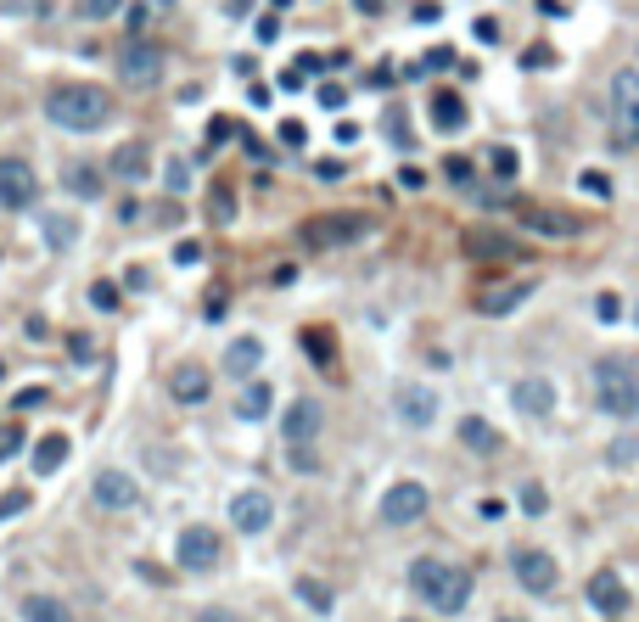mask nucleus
<instances>
[{
	"mask_svg": "<svg viewBox=\"0 0 639 622\" xmlns=\"http://www.w3.org/2000/svg\"><path fill=\"white\" fill-rule=\"evenodd\" d=\"M410 589L421 594L432 611L455 617V611H466V600H471V572L455 566V561H443V555H421V561L410 566Z\"/></svg>",
	"mask_w": 639,
	"mask_h": 622,
	"instance_id": "f257e3e1",
	"label": "nucleus"
},
{
	"mask_svg": "<svg viewBox=\"0 0 639 622\" xmlns=\"http://www.w3.org/2000/svg\"><path fill=\"white\" fill-rule=\"evenodd\" d=\"M45 118L57 129H73V135H90V129L113 124V96L96 85H62L45 96Z\"/></svg>",
	"mask_w": 639,
	"mask_h": 622,
	"instance_id": "f03ea898",
	"label": "nucleus"
},
{
	"mask_svg": "<svg viewBox=\"0 0 639 622\" xmlns=\"http://www.w3.org/2000/svg\"><path fill=\"white\" fill-rule=\"evenodd\" d=\"M589 393H595L600 415L611 421H639V370L623 365V359H600L589 370Z\"/></svg>",
	"mask_w": 639,
	"mask_h": 622,
	"instance_id": "7ed1b4c3",
	"label": "nucleus"
},
{
	"mask_svg": "<svg viewBox=\"0 0 639 622\" xmlns=\"http://www.w3.org/2000/svg\"><path fill=\"white\" fill-rule=\"evenodd\" d=\"M611 135H617L623 152L639 146V68L611 73Z\"/></svg>",
	"mask_w": 639,
	"mask_h": 622,
	"instance_id": "20e7f679",
	"label": "nucleus"
},
{
	"mask_svg": "<svg viewBox=\"0 0 639 622\" xmlns=\"http://www.w3.org/2000/svg\"><path fill=\"white\" fill-rule=\"evenodd\" d=\"M219 555H225V538H219V527H180V538H174V561L185 566V572H213L219 566Z\"/></svg>",
	"mask_w": 639,
	"mask_h": 622,
	"instance_id": "39448f33",
	"label": "nucleus"
},
{
	"mask_svg": "<svg viewBox=\"0 0 639 622\" xmlns=\"http://www.w3.org/2000/svg\"><path fill=\"white\" fill-rule=\"evenodd\" d=\"M34 197H40V174H34L29 157H0V208L23 213L34 208Z\"/></svg>",
	"mask_w": 639,
	"mask_h": 622,
	"instance_id": "423d86ee",
	"label": "nucleus"
},
{
	"mask_svg": "<svg viewBox=\"0 0 639 622\" xmlns=\"http://www.w3.org/2000/svg\"><path fill=\"white\" fill-rule=\"evenodd\" d=\"M511 572H516V583H522L527 594H550L555 583H561L555 555H544L539 544H516V550H511Z\"/></svg>",
	"mask_w": 639,
	"mask_h": 622,
	"instance_id": "0eeeda50",
	"label": "nucleus"
},
{
	"mask_svg": "<svg viewBox=\"0 0 639 622\" xmlns=\"http://www.w3.org/2000/svg\"><path fill=\"white\" fill-rule=\"evenodd\" d=\"M303 236H309L314 247H342V241H359V236H365V213H354V208L320 213V219H309V225H303Z\"/></svg>",
	"mask_w": 639,
	"mask_h": 622,
	"instance_id": "6e6552de",
	"label": "nucleus"
},
{
	"mask_svg": "<svg viewBox=\"0 0 639 622\" xmlns=\"http://www.w3.org/2000/svg\"><path fill=\"white\" fill-rule=\"evenodd\" d=\"M90 499H96L101 510H135L141 505V482L129 477V471L107 466V471H96V482H90Z\"/></svg>",
	"mask_w": 639,
	"mask_h": 622,
	"instance_id": "1a4fd4ad",
	"label": "nucleus"
},
{
	"mask_svg": "<svg viewBox=\"0 0 639 622\" xmlns=\"http://www.w3.org/2000/svg\"><path fill=\"white\" fill-rule=\"evenodd\" d=\"M426 516V488L421 482H393L382 494V522L387 527H410V522H421Z\"/></svg>",
	"mask_w": 639,
	"mask_h": 622,
	"instance_id": "9d476101",
	"label": "nucleus"
},
{
	"mask_svg": "<svg viewBox=\"0 0 639 622\" xmlns=\"http://www.w3.org/2000/svg\"><path fill=\"white\" fill-rule=\"evenodd\" d=\"M118 79H124L129 90H152L157 79H163V51H157V45H129L124 57H118Z\"/></svg>",
	"mask_w": 639,
	"mask_h": 622,
	"instance_id": "9b49d317",
	"label": "nucleus"
},
{
	"mask_svg": "<svg viewBox=\"0 0 639 622\" xmlns=\"http://www.w3.org/2000/svg\"><path fill=\"white\" fill-rule=\"evenodd\" d=\"M275 522V499L264 488H242V494L230 499V527L236 533H264Z\"/></svg>",
	"mask_w": 639,
	"mask_h": 622,
	"instance_id": "f8f14e48",
	"label": "nucleus"
},
{
	"mask_svg": "<svg viewBox=\"0 0 639 622\" xmlns=\"http://www.w3.org/2000/svg\"><path fill=\"white\" fill-rule=\"evenodd\" d=\"M511 404H516V415H527V421H544V415L555 410V382H544V376H522V382L511 387Z\"/></svg>",
	"mask_w": 639,
	"mask_h": 622,
	"instance_id": "ddd939ff",
	"label": "nucleus"
},
{
	"mask_svg": "<svg viewBox=\"0 0 639 622\" xmlns=\"http://www.w3.org/2000/svg\"><path fill=\"white\" fill-rule=\"evenodd\" d=\"M281 438H286V449H292V443H314V438H320V404H314V398H292V404H286Z\"/></svg>",
	"mask_w": 639,
	"mask_h": 622,
	"instance_id": "4468645a",
	"label": "nucleus"
},
{
	"mask_svg": "<svg viewBox=\"0 0 639 622\" xmlns=\"http://www.w3.org/2000/svg\"><path fill=\"white\" fill-rule=\"evenodd\" d=\"M393 404H398V415H404L410 426H432V421H438V393L421 387V382H404L393 393Z\"/></svg>",
	"mask_w": 639,
	"mask_h": 622,
	"instance_id": "2eb2a0df",
	"label": "nucleus"
},
{
	"mask_svg": "<svg viewBox=\"0 0 639 622\" xmlns=\"http://www.w3.org/2000/svg\"><path fill=\"white\" fill-rule=\"evenodd\" d=\"M589 606H595L600 617H623L628 611V589H623V578H617L611 566H600L595 578H589Z\"/></svg>",
	"mask_w": 639,
	"mask_h": 622,
	"instance_id": "dca6fc26",
	"label": "nucleus"
},
{
	"mask_svg": "<svg viewBox=\"0 0 639 622\" xmlns=\"http://www.w3.org/2000/svg\"><path fill=\"white\" fill-rule=\"evenodd\" d=\"M258 365H264V342H258V337H236L225 348V370L236 376V382H253Z\"/></svg>",
	"mask_w": 639,
	"mask_h": 622,
	"instance_id": "f3484780",
	"label": "nucleus"
},
{
	"mask_svg": "<svg viewBox=\"0 0 639 622\" xmlns=\"http://www.w3.org/2000/svg\"><path fill=\"white\" fill-rule=\"evenodd\" d=\"M426 118H432V129H438V135H460V129L471 124L466 101H460V96H449V90H438V96H432V107H426Z\"/></svg>",
	"mask_w": 639,
	"mask_h": 622,
	"instance_id": "a211bd4d",
	"label": "nucleus"
},
{
	"mask_svg": "<svg viewBox=\"0 0 639 622\" xmlns=\"http://www.w3.org/2000/svg\"><path fill=\"white\" fill-rule=\"evenodd\" d=\"M107 174H118V180H129V185H141L146 174H152V152H146L141 141L118 146V152H113V163H107Z\"/></svg>",
	"mask_w": 639,
	"mask_h": 622,
	"instance_id": "6ab92c4d",
	"label": "nucleus"
},
{
	"mask_svg": "<svg viewBox=\"0 0 639 622\" xmlns=\"http://www.w3.org/2000/svg\"><path fill=\"white\" fill-rule=\"evenodd\" d=\"M169 393L180 398V404H202V398L213 393V382H208V370H197V365H180L169 376Z\"/></svg>",
	"mask_w": 639,
	"mask_h": 622,
	"instance_id": "aec40b11",
	"label": "nucleus"
},
{
	"mask_svg": "<svg viewBox=\"0 0 639 622\" xmlns=\"http://www.w3.org/2000/svg\"><path fill=\"white\" fill-rule=\"evenodd\" d=\"M62 185H68L73 197L96 202V197H101V185H107V169H96V163H68V174H62Z\"/></svg>",
	"mask_w": 639,
	"mask_h": 622,
	"instance_id": "412c9836",
	"label": "nucleus"
},
{
	"mask_svg": "<svg viewBox=\"0 0 639 622\" xmlns=\"http://www.w3.org/2000/svg\"><path fill=\"white\" fill-rule=\"evenodd\" d=\"M23 622H73V611L57 594H23Z\"/></svg>",
	"mask_w": 639,
	"mask_h": 622,
	"instance_id": "4be33fe9",
	"label": "nucleus"
},
{
	"mask_svg": "<svg viewBox=\"0 0 639 622\" xmlns=\"http://www.w3.org/2000/svg\"><path fill=\"white\" fill-rule=\"evenodd\" d=\"M62 460H68V438H62V432H45V438L34 443V460H29V466L40 471V477H51Z\"/></svg>",
	"mask_w": 639,
	"mask_h": 622,
	"instance_id": "5701e85b",
	"label": "nucleus"
},
{
	"mask_svg": "<svg viewBox=\"0 0 639 622\" xmlns=\"http://www.w3.org/2000/svg\"><path fill=\"white\" fill-rule=\"evenodd\" d=\"M460 443L477 449V454H499V432L483 421V415H466V421H460Z\"/></svg>",
	"mask_w": 639,
	"mask_h": 622,
	"instance_id": "b1692460",
	"label": "nucleus"
},
{
	"mask_svg": "<svg viewBox=\"0 0 639 622\" xmlns=\"http://www.w3.org/2000/svg\"><path fill=\"white\" fill-rule=\"evenodd\" d=\"M270 404H275L270 387H264V382H247L242 398H236V415H242V421H264V415H270Z\"/></svg>",
	"mask_w": 639,
	"mask_h": 622,
	"instance_id": "393cba45",
	"label": "nucleus"
},
{
	"mask_svg": "<svg viewBox=\"0 0 639 622\" xmlns=\"http://www.w3.org/2000/svg\"><path fill=\"white\" fill-rule=\"evenodd\" d=\"M40 236H45V247H57V253H68L73 241H79V219H68V213H51Z\"/></svg>",
	"mask_w": 639,
	"mask_h": 622,
	"instance_id": "a878e982",
	"label": "nucleus"
},
{
	"mask_svg": "<svg viewBox=\"0 0 639 622\" xmlns=\"http://www.w3.org/2000/svg\"><path fill=\"white\" fill-rule=\"evenodd\" d=\"M527 297H533V281H516V286H505V292H488L483 314H511L516 303H527Z\"/></svg>",
	"mask_w": 639,
	"mask_h": 622,
	"instance_id": "bb28decb",
	"label": "nucleus"
},
{
	"mask_svg": "<svg viewBox=\"0 0 639 622\" xmlns=\"http://www.w3.org/2000/svg\"><path fill=\"white\" fill-rule=\"evenodd\" d=\"M522 225L527 230H544V236H567V219H561V213H544V208H522Z\"/></svg>",
	"mask_w": 639,
	"mask_h": 622,
	"instance_id": "cd10ccee",
	"label": "nucleus"
},
{
	"mask_svg": "<svg viewBox=\"0 0 639 622\" xmlns=\"http://www.w3.org/2000/svg\"><path fill=\"white\" fill-rule=\"evenodd\" d=\"M298 600L309 611H320V617L331 611V589H326V583H314V578H298Z\"/></svg>",
	"mask_w": 639,
	"mask_h": 622,
	"instance_id": "c85d7f7f",
	"label": "nucleus"
},
{
	"mask_svg": "<svg viewBox=\"0 0 639 622\" xmlns=\"http://www.w3.org/2000/svg\"><path fill=\"white\" fill-rule=\"evenodd\" d=\"M578 191H583V197H595V202H611V174L583 169V174H578Z\"/></svg>",
	"mask_w": 639,
	"mask_h": 622,
	"instance_id": "c756f323",
	"label": "nucleus"
},
{
	"mask_svg": "<svg viewBox=\"0 0 639 622\" xmlns=\"http://www.w3.org/2000/svg\"><path fill=\"white\" fill-rule=\"evenodd\" d=\"M606 460H611L617 471H634V466H639V438H617V443L606 449Z\"/></svg>",
	"mask_w": 639,
	"mask_h": 622,
	"instance_id": "7c9ffc66",
	"label": "nucleus"
},
{
	"mask_svg": "<svg viewBox=\"0 0 639 622\" xmlns=\"http://www.w3.org/2000/svg\"><path fill=\"white\" fill-rule=\"evenodd\" d=\"M488 169H494L499 180H516V169H522V157H516L511 146H494V157H488Z\"/></svg>",
	"mask_w": 639,
	"mask_h": 622,
	"instance_id": "2f4dec72",
	"label": "nucleus"
},
{
	"mask_svg": "<svg viewBox=\"0 0 639 622\" xmlns=\"http://www.w3.org/2000/svg\"><path fill=\"white\" fill-rule=\"evenodd\" d=\"M163 180H169L174 197H185L191 191V169H185V157H169V169H163Z\"/></svg>",
	"mask_w": 639,
	"mask_h": 622,
	"instance_id": "473e14b6",
	"label": "nucleus"
},
{
	"mask_svg": "<svg viewBox=\"0 0 639 622\" xmlns=\"http://www.w3.org/2000/svg\"><path fill=\"white\" fill-rule=\"evenodd\" d=\"M286 460H292V471H298V477L320 471V460H314V449H309V443H292V454H286Z\"/></svg>",
	"mask_w": 639,
	"mask_h": 622,
	"instance_id": "72a5a7b5",
	"label": "nucleus"
},
{
	"mask_svg": "<svg viewBox=\"0 0 639 622\" xmlns=\"http://www.w3.org/2000/svg\"><path fill=\"white\" fill-rule=\"evenodd\" d=\"M522 510H527V516H544V510H550V494H544L539 482H527V488H522Z\"/></svg>",
	"mask_w": 639,
	"mask_h": 622,
	"instance_id": "f704fd0d",
	"label": "nucleus"
},
{
	"mask_svg": "<svg viewBox=\"0 0 639 622\" xmlns=\"http://www.w3.org/2000/svg\"><path fill=\"white\" fill-rule=\"evenodd\" d=\"M449 62H455V51H449V45H432V51H426V62H415V68H421V73H443Z\"/></svg>",
	"mask_w": 639,
	"mask_h": 622,
	"instance_id": "c9c22d12",
	"label": "nucleus"
},
{
	"mask_svg": "<svg viewBox=\"0 0 639 622\" xmlns=\"http://www.w3.org/2000/svg\"><path fill=\"white\" fill-rule=\"evenodd\" d=\"M90 303H96V309H101V314H113V309H118V286H107V281H96V286H90Z\"/></svg>",
	"mask_w": 639,
	"mask_h": 622,
	"instance_id": "e433bc0d",
	"label": "nucleus"
},
{
	"mask_svg": "<svg viewBox=\"0 0 639 622\" xmlns=\"http://www.w3.org/2000/svg\"><path fill=\"white\" fill-rule=\"evenodd\" d=\"M314 101H320L326 113H342V107H348V96H342V85H320V90H314Z\"/></svg>",
	"mask_w": 639,
	"mask_h": 622,
	"instance_id": "4c0bfd02",
	"label": "nucleus"
},
{
	"mask_svg": "<svg viewBox=\"0 0 639 622\" xmlns=\"http://www.w3.org/2000/svg\"><path fill=\"white\" fill-rule=\"evenodd\" d=\"M118 6H124V0H85V6H79V17H90V23H101V17H113Z\"/></svg>",
	"mask_w": 639,
	"mask_h": 622,
	"instance_id": "58836bf2",
	"label": "nucleus"
},
{
	"mask_svg": "<svg viewBox=\"0 0 639 622\" xmlns=\"http://www.w3.org/2000/svg\"><path fill=\"white\" fill-rule=\"evenodd\" d=\"M595 314H600V320L611 326V320L623 314V297H617V292H600V297H595Z\"/></svg>",
	"mask_w": 639,
	"mask_h": 622,
	"instance_id": "ea45409f",
	"label": "nucleus"
},
{
	"mask_svg": "<svg viewBox=\"0 0 639 622\" xmlns=\"http://www.w3.org/2000/svg\"><path fill=\"white\" fill-rule=\"evenodd\" d=\"M303 348H309L314 359H331V337H326V331H303Z\"/></svg>",
	"mask_w": 639,
	"mask_h": 622,
	"instance_id": "a19ab883",
	"label": "nucleus"
},
{
	"mask_svg": "<svg viewBox=\"0 0 639 622\" xmlns=\"http://www.w3.org/2000/svg\"><path fill=\"white\" fill-rule=\"evenodd\" d=\"M45 398H51V393H45V387H23V393L12 398V404H17V410H40Z\"/></svg>",
	"mask_w": 639,
	"mask_h": 622,
	"instance_id": "79ce46f5",
	"label": "nucleus"
},
{
	"mask_svg": "<svg viewBox=\"0 0 639 622\" xmlns=\"http://www.w3.org/2000/svg\"><path fill=\"white\" fill-rule=\"evenodd\" d=\"M174 264H202V241H180V247H174Z\"/></svg>",
	"mask_w": 639,
	"mask_h": 622,
	"instance_id": "37998d69",
	"label": "nucleus"
},
{
	"mask_svg": "<svg viewBox=\"0 0 639 622\" xmlns=\"http://www.w3.org/2000/svg\"><path fill=\"white\" fill-rule=\"evenodd\" d=\"M443 174H449V185H471V163H466V157H449V169H443Z\"/></svg>",
	"mask_w": 639,
	"mask_h": 622,
	"instance_id": "c03bdc74",
	"label": "nucleus"
},
{
	"mask_svg": "<svg viewBox=\"0 0 639 622\" xmlns=\"http://www.w3.org/2000/svg\"><path fill=\"white\" fill-rule=\"evenodd\" d=\"M17 449H23V426H6V432H0V460L17 454Z\"/></svg>",
	"mask_w": 639,
	"mask_h": 622,
	"instance_id": "a18cd8bd",
	"label": "nucleus"
},
{
	"mask_svg": "<svg viewBox=\"0 0 639 622\" xmlns=\"http://www.w3.org/2000/svg\"><path fill=\"white\" fill-rule=\"evenodd\" d=\"M477 516H483V522H499V516H505V499H477Z\"/></svg>",
	"mask_w": 639,
	"mask_h": 622,
	"instance_id": "49530a36",
	"label": "nucleus"
},
{
	"mask_svg": "<svg viewBox=\"0 0 639 622\" xmlns=\"http://www.w3.org/2000/svg\"><path fill=\"white\" fill-rule=\"evenodd\" d=\"M398 185H404V191H421V185H426V174L415 169V163H404V169H398Z\"/></svg>",
	"mask_w": 639,
	"mask_h": 622,
	"instance_id": "de8ad7c7",
	"label": "nucleus"
},
{
	"mask_svg": "<svg viewBox=\"0 0 639 622\" xmlns=\"http://www.w3.org/2000/svg\"><path fill=\"white\" fill-rule=\"evenodd\" d=\"M527 68H550V62H555V51H550V45H533V51H527Z\"/></svg>",
	"mask_w": 639,
	"mask_h": 622,
	"instance_id": "09e8293b",
	"label": "nucleus"
},
{
	"mask_svg": "<svg viewBox=\"0 0 639 622\" xmlns=\"http://www.w3.org/2000/svg\"><path fill=\"white\" fill-rule=\"evenodd\" d=\"M29 510V494H6L0 499V516H23Z\"/></svg>",
	"mask_w": 639,
	"mask_h": 622,
	"instance_id": "8fccbe9b",
	"label": "nucleus"
},
{
	"mask_svg": "<svg viewBox=\"0 0 639 622\" xmlns=\"http://www.w3.org/2000/svg\"><path fill=\"white\" fill-rule=\"evenodd\" d=\"M146 23H152V6H146V0H141V6H129V29L141 34V29H146Z\"/></svg>",
	"mask_w": 639,
	"mask_h": 622,
	"instance_id": "3c124183",
	"label": "nucleus"
},
{
	"mask_svg": "<svg viewBox=\"0 0 639 622\" xmlns=\"http://www.w3.org/2000/svg\"><path fill=\"white\" fill-rule=\"evenodd\" d=\"M438 17H443L438 0H421V6H415V23H438Z\"/></svg>",
	"mask_w": 639,
	"mask_h": 622,
	"instance_id": "603ef678",
	"label": "nucleus"
},
{
	"mask_svg": "<svg viewBox=\"0 0 639 622\" xmlns=\"http://www.w3.org/2000/svg\"><path fill=\"white\" fill-rule=\"evenodd\" d=\"M191 622H242V617H230L225 606H208V611H197V617H191Z\"/></svg>",
	"mask_w": 639,
	"mask_h": 622,
	"instance_id": "864d4df0",
	"label": "nucleus"
},
{
	"mask_svg": "<svg viewBox=\"0 0 639 622\" xmlns=\"http://www.w3.org/2000/svg\"><path fill=\"white\" fill-rule=\"evenodd\" d=\"M477 40H483V45L499 40V23H494V17H477Z\"/></svg>",
	"mask_w": 639,
	"mask_h": 622,
	"instance_id": "5fc2aeb1",
	"label": "nucleus"
},
{
	"mask_svg": "<svg viewBox=\"0 0 639 622\" xmlns=\"http://www.w3.org/2000/svg\"><path fill=\"white\" fill-rule=\"evenodd\" d=\"M281 141L286 146H303V124H298V118H286V124H281Z\"/></svg>",
	"mask_w": 639,
	"mask_h": 622,
	"instance_id": "6e6d98bb",
	"label": "nucleus"
},
{
	"mask_svg": "<svg viewBox=\"0 0 639 622\" xmlns=\"http://www.w3.org/2000/svg\"><path fill=\"white\" fill-rule=\"evenodd\" d=\"M292 281H298V264H281V269L270 275V286H292Z\"/></svg>",
	"mask_w": 639,
	"mask_h": 622,
	"instance_id": "4d7b16f0",
	"label": "nucleus"
},
{
	"mask_svg": "<svg viewBox=\"0 0 639 622\" xmlns=\"http://www.w3.org/2000/svg\"><path fill=\"white\" fill-rule=\"evenodd\" d=\"M68 354L79 359V365H90V337H73V342H68Z\"/></svg>",
	"mask_w": 639,
	"mask_h": 622,
	"instance_id": "13d9d810",
	"label": "nucleus"
},
{
	"mask_svg": "<svg viewBox=\"0 0 639 622\" xmlns=\"http://www.w3.org/2000/svg\"><path fill=\"white\" fill-rule=\"evenodd\" d=\"M281 34V17H258V40H275Z\"/></svg>",
	"mask_w": 639,
	"mask_h": 622,
	"instance_id": "bf43d9fd",
	"label": "nucleus"
},
{
	"mask_svg": "<svg viewBox=\"0 0 639 622\" xmlns=\"http://www.w3.org/2000/svg\"><path fill=\"white\" fill-rule=\"evenodd\" d=\"M354 6H359L365 17H376V12H382V0H354Z\"/></svg>",
	"mask_w": 639,
	"mask_h": 622,
	"instance_id": "052dcab7",
	"label": "nucleus"
},
{
	"mask_svg": "<svg viewBox=\"0 0 639 622\" xmlns=\"http://www.w3.org/2000/svg\"><path fill=\"white\" fill-rule=\"evenodd\" d=\"M499 622H527V617H499Z\"/></svg>",
	"mask_w": 639,
	"mask_h": 622,
	"instance_id": "680f3d73",
	"label": "nucleus"
},
{
	"mask_svg": "<svg viewBox=\"0 0 639 622\" xmlns=\"http://www.w3.org/2000/svg\"><path fill=\"white\" fill-rule=\"evenodd\" d=\"M634 326H639V303H634Z\"/></svg>",
	"mask_w": 639,
	"mask_h": 622,
	"instance_id": "e2e57ef3",
	"label": "nucleus"
},
{
	"mask_svg": "<svg viewBox=\"0 0 639 622\" xmlns=\"http://www.w3.org/2000/svg\"><path fill=\"white\" fill-rule=\"evenodd\" d=\"M0 376H6V365H0Z\"/></svg>",
	"mask_w": 639,
	"mask_h": 622,
	"instance_id": "0e129e2a",
	"label": "nucleus"
},
{
	"mask_svg": "<svg viewBox=\"0 0 639 622\" xmlns=\"http://www.w3.org/2000/svg\"><path fill=\"white\" fill-rule=\"evenodd\" d=\"M0 258H6V247H0Z\"/></svg>",
	"mask_w": 639,
	"mask_h": 622,
	"instance_id": "69168bd1",
	"label": "nucleus"
},
{
	"mask_svg": "<svg viewBox=\"0 0 639 622\" xmlns=\"http://www.w3.org/2000/svg\"><path fill=\"white\" fill-rule=\"evenodd\" d=\"M404 622H410V617H404Z\"/></svg>",
	"mask_w": 639,
	"mask_h": 622,
	"instance_id": "338daca9",
	"label": "nucleus"
}]
</instances>
